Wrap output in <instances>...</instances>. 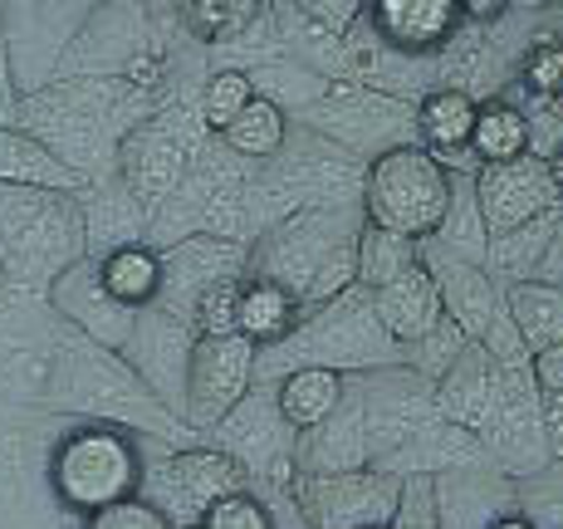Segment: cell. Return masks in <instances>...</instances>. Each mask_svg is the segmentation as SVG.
I'll list each match as a JSON object with an SVG mask.
<instances>
[{
    "instance_id": "6da1fadb",
    "label": "cell",
    "mask_w": 563,
    "mask_h": 529,
    "mask_svg": "<svg viewBox=\"0 0 563 529\" xmlns=\"http://www.w3.org/2000/svg\"><path fill=\"white\" fill-rule=\"evenodd\" d=\"M153 108V93L123 79H54L40 93L20 99L15 128H25L54 162H64L84 187H93V181L113 177V157L123 137Z\"/></svg>"
},
{
    "instance_id": "7a4b0ae2",
    "label": "cell",
    "mask_w": 563,
    "mask_h": 529,
    "mask_svg": "<svg viewBox=\"0 0 563 529\" xmlns=\"http://www.w3.org/2000/svg\"><path fill=\"white\" fill-rule=\"evenodd\" d=\"M49 417H69V422H108L123 427L133 437H187V427L137 383L118 353L93 349L74 329L54 319V393Z\"/></svg>"
},
{
    "instance_id": "3957f363",
    "label": "cell",
    "mask_w": 563,
    "mask_h": 529,
    "mask_svg": "<svg viewBox=\"0 0 563 529\" xmlns=\"http://www.w3.org/2000/svg\"><path fill=\"white\" fill-rule=\"evenodd\" d=\"M295 368H329L339 377H363L377 368H402V349L377 329L367 289L353 285V289H343L339 299H329V305L299 315L289 339L255 353L260 387H275L279 377Z\"/></svg>"
},
{
    "instance_id": "277c9868",
    "label": "cell",
    "mask_w": 563,
    "mask_h": 529,
    "mask_svg": "<svg viewBox=\"0 0 563 529\" xmlns=\"http://www.w3.org/2000/svg\"><path fill=\"white\" fill-rule=\"evenodd\" d=\"M147 476L143 437L108 422H64L45 447V491L54 510L89 520L118 500H133Z\"/></svg>"
},
{
    "instance_id": "5b68a950",
    "label": "cell",
    "mask_w": 563,
    "mask_h": 529,
    "mask_svg": "<svg viewBox=\"0 0 563 529\" xmlns=\"http://www.w3.org/2000/svg\"><path fill=\"white\" fill-rule=\"evenodd\" d=\"M84 255L79 191L0 187V279L10 295L45 299V289Z\"/></svg>"
},
{
    "instance_id": "8992f818",
    "label": "cell",
    "mask_w": 563,
    "mask_h": 529,
    "mask_svg": "<svg viewBox=\"0 0 563 529\" xmlns=\"http://www.w3.org/2000/svg\"><path fill=\"white\" fill-rule=\"evenodd\" d=\"M451 191H456V177H451L437 157L421 153L417 143H407V147H393V153L373 157L363 167L358 211L377 231H393V235H402V241L421 245L437 235L441 216L451 207Z\"/></svg>"
},
{
    "instance_id": "52a82bcc",
    "label": "cell",
    "mask_w": 563,
    "mask_h": 529,
    "mask_svg": "<svg viewBox=\"0 0 563 529\" xmlns=\"http://www.w3.org/2000/svg\"><path fill=\"white\" fill-rule=\"evenodd\" d=\"M289 123L305 128L313 137H323V143L343 147V153L358 157L363 167L373 157L411 143V103L373 93L353 79H329L319 99H313L305 113L289 118Z\"/></svg>"
},
{
    "instance_id": "ba28073f",
    "label": "cell",
    "mask_w": 563,
    "mask_h": 529,
    "mask_svg": "<svg viewBox=\"0 0 563 529\" xmlns=\"http://www.w3.org/2000/svg\"><path fill=\"white\" fill-rule=\"evenodd\" d=\"M363 225L358 207H329V211H295L265 235L245 245V279H269L285 295L305 299L313 269L329 261L333 245L353 241Z\"/></svg>"
},
{
    "instance_id": "9c48e42d",
    "label": "cell",
    "mask_w": 563,
    "mask_h": 529,
    "mask_svg": "<svg viewBox=\"0 0 563 529\" xmlns=\"http://www.w3.org/2000/svg\"><path fill=\"white\" fill-rule=\"evenodd\" d=\"M241 491H251V476H245L225 451L197 441V447H177L162 461H153L137 495H143L157 515H167L172 529H197L201 515L211 510L216 500L241 495Z\"/></svg>"
},
{
    "instance_id": "30bf717a",
    "label": "cell",
    "mask_w": 563,
    "mask_h": 529,
    "mask_svg": "<svg viewBox=\"0 0 563 529\" xmlns=\"http://www.w3.org/2000/svg\"><path fill=\"white\" fill-rule=\"evenodd\" d=\"M206 437H211L206 447L225 451V456L251 476V491H255V481L275 485V491H289V485H295V431L279 422L269 387L255 383L221 422L206 431Z\"/></svg>"
},
{
    "instance_id": "8fae6325",
    "label": "cell",
    "mask_w": 563,
    "mask_h": 529,
    "mask_svg": "<svg viewBox=\"0 0 563 529\" xmlns=\"http://www.w3.org/2000/svg\"><path fill=\"white\" fill-rule=\"evenodd\" d=\"M162 20L167 10L89 5V20L59 64V79H123L147 49L162 45Z\"/></svg>"
},
{
    "instance_id": "7c38bea8",
    "label": "cell",
    "mask_w": 563,
    "mask_h": 529,
    "mask_svg": "<svg viewBox=\"0 0 563 529\" xmlns=\"http://www.w3.org/2000/svg\"><path fill=\"white\" fill-rule=\"evenodd\" d=\"M84 20L89 5H0V35H5L10 79L20 99L59 79V64Z\"/></svg>"
},
{
    "instance_id": "4fadbf2b",
    "label": "cell",
    "mask_w": 563,
    "mask_h": 529,
    "mask_svg": "<svg viewBox=\"0 0 563 529\" xmlns=\"http://www.w3.org/2000/svg\"><path fill=\"white\" fill-rule=\"evenodd\" d=\"M251 387H255V349L241 333L197 339V349L187 359V383H181V412H177L187 437H206Z\"/></svg>"
},
{
    "instance_id": "5bb4252c",
    "label": "cell",
    "mask_w": 563,
    "mask_h": 529,
    "mask_svg": "<svg viewBox=\"0 0 563 529\" xmlns=\"http://www.w3.org/2000/svg\"><path fill=\"white\" fill-rule=\"evenodd\" d=\"M363 412V441H367V471H377L402 441H411L421 427L437 422L431 383H421L407 368H377L353 377Z\"/></svg>"
},
{
    "instance_id": "9a60e30c",
    "label": "cell",
    "mask_w": 563,
    "mask_h": 529,
    "mask_svg": "<svg viewBox=\"0 0 563 529\" xmlns=\"http://www.w3.org/2000/svg\"><path fill=\"white\" fill-rule=\"evenodd\" d=\"M197 349V323H191L187 309H172L153 299L147 309H137L133 339L118 359L137 373V383L167 407L172 417L181 412V383H187V359ZM181 422V417H177Z\"/></svg>"
},
{
    "instance_id": "2e32d148",
    "label": "cell",
    "mask_w": 563,
    "mask_h": 529,
    "mask_svg": "<svg viewBox=\"0 0 563 529\" xmlns=\"http://www.w3.org/2000/svg\"><path fill=\"white\" fill-rule=\"evenodd\" d=\"M471 191H475L485 231L495 241V235H510L519 225L559 211V162L525 153L515 162H500V167H481L471 177Z\"/></svg>"
},
{
    "instance_id": "e0dca14e",
    "label": "cell",
    "mask_w": 563,
    "mask_h": 529,
    "mask_svg": "<svg viewBox=\"0 0 563 529\" xmlns=\"http://www.w3.org/2000/svg\"><path fill=\"white\" fill-rule=\"evenodd\" d=\"M45 309L64 323V329H74L79 339H89L93 349H108V353H123L128 339H133V323H137L133 309H123L103 289L99 265H93L89 255H84V261H74L45 289Z\"/></svg>"
},
{
    "instance_id": "ac0fdd59",
    "label": "cell",
    "mask_w": 563,
    "mask_h": 529,
    "mask_svg": "<svg viewBox=\"0 0 563 529\" xmlns=\"http://www.w3.org/2000/svg\"><path fill=\"white\" fill-rule=\"evenodd\" d=\"M417 261L431 275L441 295V315H446L471 343H485V333L505 319V289L490 279V269L481 265H461L451 255L431 251V245H417Z\"/></svg>"
},
{
    "instance_id": "d6986e66",
    "label": "cell",
    "mask_w": 563,
    "mask_h": 529,
    "mask_svg": "<svg viewBox=\"0 0 563 529\" xmlns=\"http://www.w3.org/2000/svg\"><path fill=\"white\" fill-rule=\"evenodd\" d=\"M367 35L402 59H437L456 35L461 10L451 0H373L363 5Z\"/></svg>"
},
{
    "instance_id": "ffe728a7",
    "label": "cell",
    "mask_w": 563,
    "mask_h": 529,
    "mask_svg": "<svg viewBox=\"0 0 563 529\" xmlns=\"http://www.w3.org/2000/svg\"><path fill=\"white\" fill-rule=\"evenodd\" d=\"M431 403H437L441 422L471 431L485 447L495 431V417H500V373H495V363L471 343L456 359V368L431 387Z\"/></svg>"
},
{
    "instance_id": "44dd1931",
    "label": "cell",
    "mask_w": 563,
    "mask_h": 529,
    "mask_svg": "<svg viewBox=\"0 0 563 529\" xmlns=\"http://www.w3.org/2000/svg\"><path fill=\"white\" fill-rule=\"evenodd\" d=\"M353 471H367V441H363L358 387L349 377L343 403L313 431L295 437V476H353Z\"/></svg>"
},
{
    "instance_id": "7402d4cb",
    "label": "cell",
    "mask_w": 563,
    "mask_h": 529,
    "mask_svg": "<svg viewBox=\"0 0 563 529\" xmlns=\"http://www.w3.org/2000/svg\"><path fill=\"white\" fill-rule=\"evenodd\" d=\"M475 466H490V461H485V447L471 437V431H461V427H451L437 417V422L421 427L411 441H402L377 471L393 481H437V476H456V471H475Z\"/></svg>"
},
{
    "instance_id": "603a6c76",
    "label": "cell",
    "mask_w": 563,
    "mask_h": 529,
    "mask_svg": "<svg viewBox=\"0 0 563 529\" xmlns=\"http://www.w3.org/2000/svg\"><path fill=\"white\" fill-rule=\"evenodd\" d=\"M559 211L539 216V221L519 225L510 235H495L485 251V269L495 285H519V279H539V285H559Z\"/></svg>"
},
{
    "instance_id": "cb8c5ba5",
    "label": "cell",
    "mask_w": 563,
    "mask_h": 529,
    "mask_svg": "<svg viewBox=\"0 0 563 529\" xmlns=\"http://www.w3.org/2000/svg\"><path fill=\"white\" fill-rule=\"evenodd\" d=\"M79 216H84V251L89 261L118 251V245L147 241V211L123 191L118 177H103L79 191Z\"/></svg>"
},
{
    "instance_id": "d4e9b609",
    "label": "cell",
    "mask_w": 563,
    "mask_h": 529,
    "mask_svg": "<svg viewBox=\"0 0 563 529\" xmlns=\"http://www.w3.org/2000/svg\"><path fill=\"white\" fill-rule=\"evenodd\" d=\"M373 319L377 329L387 333V339L397 343V349H407V343H417L421 333L431 329V323L441 319V295L437 285H431V275L421 269V261L407 269L402 279H393V285L373 289Z\"/></svg>"
},
{
    "instance_id": "484cf974",
    "label": "cell",
    "mask_w": 563,
    "mask_h": 529,
    "mask_svg": "<svg viewBox=\"0 0 563 529\" xmlns=\"http://www.w3.org/2000/svg\"><path fill=\"white\" fill-rule=\"evenodd\" d=\"M505 319H510L519 349L529 359L544 349H563V289L559 285H539V279L505 285Z\"/></svg>"
},
{
    "instance_id": "4316f807",
    "label": "cell",
    "mask_w": 563,
    "mask_h": 529,
    "mask_svg": "<svg viewBox=\"0 0 563 529\" xmlns=\"http://www.w3.org/2000/svg\"><path fill=\"white\" fill-rule=\"evenodd\" d=\"M343 387H349V377H339L329 368H295L269 387V397H275L279 422L295 431V437H305V431H313L343 403Z\"/></svg>"
},
{
    "instance_id": "83f0119b",
    "label": "cell",
    "mask_w": 563,
    "mask_h": 529,
    "mask_svg": "<svg viewBox=\"0 0 563 529\" xmlns=\"http://www.w3.org/2000/svg\"><path fill=\"white\" fill-rule=\"evenodd\" d=\"M299 323V299L285 295L269 279H241V299H235V333L260 353L289 339Z\"/></svg>"
},
{
    "instance_id": "f1b7e54d",
    "label": "cell",
    "mask_w": 563,
    "mask_h": 529,
    "mask_svg": "<svg viewBox=\"0 0 563 529\" xmlns=\"http://www.w3.org/2000/svg\"><path fill=\"white\" fill-rule=\"evenodd\" d=\"M0 187H45V191H84L64 162H54L25 128L0 123Z\"/></svg>"
},
{
    "instance_id": "f546056e",
    "label": "cell",
    "mask_w": 563,
    "mask_h": 529,
    "mask_svg": "<svg viewBox=\"0 0 563 529\" xmlns=\"http://www.w3.org/2000/svg\"><path fill=\"white\" fill-rule=\"evenodd\" d=\"M529 153V128L515 99L490 93V99L475 103V123H471V157L475 167H500Z\"/></svg>"
},
{
    "instance_id": "4dcf8cb0",
    "label": "cell",
    "mask_w": 563,
    "mask_h": 529,
    "mask_svg": "<svg viewBox=\"0 0 563 529\" xmlns=\"http://www.w3.org/2000/svg\"><path fill=\"white\" fill-rule=\"evenodd\" d=\"M99 279H103V289L118 299L123 309H147L157 299V289H162V255L153 251L147 241H137V245H118V251H108L99 255Z\"/></svg>"
},
{
    "instance_id": "1f68e13d",
    "label": "cell",
    "mask_w": 563,
    "mask_h": 529,
    "mask_svg": "<svg viewBox=\"0 0 563 529\" xmlns=\"http://www.w3.org/2000/svg\"><path fill=\"white\" fill-rule=\"evenodd\" d=\"M421 245H431V251L451 255V261H461V265H481L485 269L490 231H485L481 207H475L471 177H456V191H451V207H446V216H441L437 235H431V241H421Z\"/></svg>"
},
{
    "instance_id": "d6a6232c",
    "label": "cell",
    "mask_w": 563,
    "mask_h": 529,
    "mask_svg": "<svg viewBox=\"0 0 563 529\" xmlns=\"http://www.w3.org/2000/svg\"><path fill=\"white\" fill-rule=\"evenodd\" d=\"M285 137H289V113L255 93V99L235 113V123L221 133V147L235 153L241 162H251V167H265V162L285 147Z\"/></svg>"
},
{
    "instance_id": "836d02e7",
    "label": "cell",
    "mask_w": 563,
    "mask_h": 529,
    "mask_svg": "<svg viewBox=\"0 0 563 529\" xmlns=\"http://www.w3.org/2000/svg\"><path fill=\"white\" fill-rule=\"evenodd\" d=\"M417 265V245L402 241V235L393 231H377V225H358V235H353V285L358 289H383L393 285V279H402L407 269Z\"/></svg>"
},
{
    "instance_id": "e575fe53",
    "label": "cell",
    "mask_w": 563,
    "mask_h": 529,
    "mask_svg": "<svg viewBox=\"0 0 563 529\" xmlns=\"http://www.w3.org/2000/svg\"><path fill=\"white\" fill-rule=\"evenodd\" d=\"M255 15H260L255 0H191V5L177 10L181 35L201 49H221L231 40H241L255 25Z\"/></svg>"
},
{
    "instance_id": "d590c367",
    "label": "cell",
    "mask_w": 563,
    "mask_h": 529,
    "mask_svg": "<svg viewBox=\"0 0 563 529\" xmlns=\"http://www.w3.org/2000/svg\"><path fill=\"white\" fill-rule=\"evenodd\" d=\"M465 349H471V339H465V333L456 329V323H451L446 315H441V319L431 323L427 333H421L417 343H407V349H402V368H407V373H417L421 383H431V387H437L441 377H446L451 368H456V359H461Z\"/></svg>"
},
{
    "instance_id": "8d00e7d4",
    "label": "cell",
    "mask_w": 563,
    "mask_h": 529,
    "mask_svg": "<svg viewBox=\"0 0 563 529\" xmlns=\"http://www.w3.org/2000/svg\"><path fill=\"white\" fill-rule=\"evenodd\" d=\"M255 99V89H251V79L245 74H235V69H211L201 79V93H197V113H201V128L211 137H221L225 128L235 123V113H241L245 103Z\"/></svg>"
},
{
    "instance_id": "74e56055",
    "label": "cell",
    "mask_w": 563,
    "mask_h": 529,
    "mask_svg": "<svg viewBox=\"0 0 563 529\" xmlns=\"http://www.w3.org/2000/svg\"><path fill=\"white\" fill-rule=\"evenodd\" d=\"M510 84H515V89H525V99L554 103L559 99V84H563V45H559V35L539 30V35L529 40V49L519 54Z\"/></svg>"
},
{
    "instance_id": "f35d334b",
    "label": "cell",
    "mask_w": 563,
    "mask_h": 529,
    "mask_svg": "<svg viewBox=\"0 0 563 529\" xmlns=\"http://www.w3.org/2000/svg\"><path fill=\"white\" fill-rule=\"evenodd\" d=\"M241 279H211V285L191 299L197 339H225V333H235V299H241Z\"/></svg>"
},
{
    "instance_id": "ab89813d",
    "label": "cell",
    "mask_w": 563,
    "mask_h": 529,
    "mask_svg": "<svg viewBox=\"0 0 563 529\" xmlns=\"http://www.w3.org/2000/svg\"><path fill=\"white\" fill-rule=\"evenodd\" d=\"M197 529H279V515L260 491H241V495L216 500L211 510L201 515Z\"/></svg>"
},
{
    "instance_id": "60d3db41",
    "label": "cell",
    "mask_w": 563,
    "mask_h": 529,
    "mask_svg": "<svg viewBox=\"0 0 563 529\" xmlns=\"http://www.w3.org/2000/svg\"><path fill=\"white\" fill-rule=\"evenodd\" d=\"M79 529H172V525L143 495H133V500H118V505H108V510H93L89 520H79Z\"/></svg>"
},
{
    "instance_id": "b9f144b4",
    "label": "cell",
    "mask_w": 563,
    "mask_h": 529,
    "mask_svg": "<svg viewBox=\"0 0 563 529\" xmlns=\"http://www.w3.org/2000/svg\"><path fill=\"white\" fill-rule=\"evenodd\" d=\"M529 377H534L539 397H563V349H544L529 359Z\"/></svg>"
},
{
    "instance_id": "7bdbcfd3",
    "label": "cell",
    "mask_w": 563,
    "mask_h": 529,
    "mask_svg": "<svg viewBox=\"0 0 563 529\" xmlns=\"http://www.w3.org/2000/svg\"><path fill=\"white\" fill-rule=\"evenodd\" d=\"M15 108H20V93H15V79H10L5 35H0V123H15Z\"/></svg>"
},
{
    "instance_id": "ee69618b",
    "label": "cell",
    "mask_w": 563,
    "mask_h": 529,
    "mask_svg": "<svg viewBox=\"0 0 563 529\" xmlns=\"http://www.w3.org/2000/svg\"><path fill=\"white\" fill-rule=\"evenodd\" d=\"M495 529H534V525H529V520H525V515H519V510H505L500 520H495Z\"/></svg>"
},
{
    "instance_id": "f6af8a7d",
    "label": "cell",
    "mask_w": 563,
    "mask_h": 529,
    "mask_svg": "<svg viewBox=\"0 0 563 529\" xmlns=\"http://www.w3.org/2000/svg\"><path fill=\"white\" fill-rule=\"evenodd\" d=\"M363 529H393V520H383V525H363Z\"/></svg>"
},
{
    "instance_id": "bcb514c9",
    "label": "cell",
    "mask_w": 563,
    "mask_h": 529,
    "mask_svg": "<svg viewBox=\"0 0 563 529\" xmlns=\"http://www.w3.org/2000/svg\"><path fill=\"white\" fill-rule=\"evenodd\" d=\"M10 295V285H5V279H0V299H5Z\"/></svg>"
}]
</instances>
